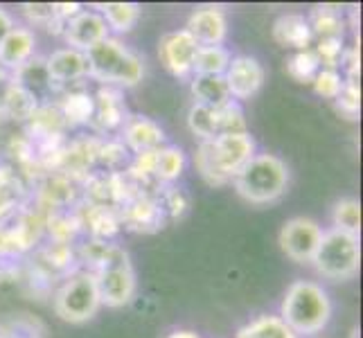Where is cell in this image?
<instances>
[{
  "label": "cell",
  "instance_id": "6da1fadb",
  "mask_svg": "<svg viewBox=\"0 0 363 338\" xmlns=\"http://www.w3.org/2000/svg\"><path fill=\"white\" fill-rule=\"evenodd\" d=\"M255 154L257 147L248 131L226 133L212 137V140L199 142L194 154V167L208 185L223 187L233 183V179Z\"/></svg>",
  "mask_w": 363,
  "mask_h": 338
},
{
  "label": "cell",
  "instance_id": "7a4b0ae2",
  "mask_svg": "<svg viewBox=\"0 0 363 338\" xmlns=\"http://www.w3.org/2000/svg\"><path fill=\"white\" fill-rule=\"evenodd\" d=\"M280 318L296 336H311L323 332L332 318V303L328 291L316 282H294L284 293Z\"/></svg>",
  "mask_w": 363,
  "mask_h": 338
},
{
  "label": "cell",
  "instance_id": "3957f363",
  "mask_svg": "<svg viewBox=\"0 0 363 338\" xmlns=\"http://www.w3.org/2000/svg\"><path fill=\"white\" fill-rule=\"evenodd\" d=\"M89 59V77L99 86L113 89H133L145 77V61L131 47L124 45L116 36H108L86 52Z\"/></svg>",
  "mask_w": 363,
  "mask_h": 338
},
{
  "label": "cell",
  "instance_id": "277c9868",
  "mask_svg": "<svg viewBox=\"0 0 363 338\" xmlns=\"http://www.w3.org/2000/svg\"><path fill=\"white\" fill-rule=\"evenodd\" d=\"M237 194L248 203L267 205L278 201L289 187V167L275 154H255L233 179Z\"/></svg>",
  "mask_w": 363,
  "mask_h": 338
},
{
  "label": "cell",
  "instance_id": "5b68a950",
  "mask_svg": "<svg viewBox=\"0 0 363 338\" xmlns=\"http://www.w3.org/2000/svg\"><path fill=\"white\" fill-rule=\"evenodd\" d=\"M99 307H102V300H99L95 273L91 271H72L68 278L61 280L59 289L55 291V314L66 322H89Z\"/></svg>",
  "mask_w": 363,
  "mask_h": 338
},
{
  "label": "cell",
  "instance_id": "8992f818",
  "mask_svg": "<svg viewBox=\"0 0 363 338\" xmlns=\"http://www.w3.org/2000/svg\"><path fill=\"white\" fill-rule=\"evenodd\" d=\"M311 264L323 278L334 280V282H345L352 280L359 273L361 264V248H359V237L345 235L339 230H328L323 232L320 244L316 248Z\"/></svg>",
  "mask_w": 363,
  "mask_h": 338
},
{
  "label": "cell",
  "instance_id": "52a82bcc",
  "mask_svg": "<svg viewBox=\"0 0 363 338\" xmlns=\"http://www.w3.org/2000/svg\"><path fill=\"white\" fill-rule=\"evenodd\" d=\"M95 280L102 305L113 309L129 305L135 295V271L127 250L120 246L118 253L95 271Z\"/></svg>",
  "mask_w": 363,
  "mask_h": 338
},
{
  "label": "cell",
  "instance_id": "ba28073f",
  "mask_svg": "<svg viewBox=\"0 0 363 338\" xmlns=\"http://www.w3.org/2000/svg\"><path fill=\"white\" fill-rule=\"evenodd\" d=\"M320 237H323V228L314 219L294 217L282 225L280 248L289 259L298 261V264H307L316 253Z\"/></svg>",
  "mask_w": 363,
  "mask_h": 338
},
{
  "label": "cell",
  "instance_id": "9c48e42d",
  "mask_svg": "<svg viewBox=\"0 0 363 338\" xmlns=\"http://www.w3.org/2000/svg\"><path fill=\"white\" fill-rule=\"evenodd\" d=\"M120 223L124 230L138 235H152L165 228V212H162L158 196L154 194H135L122 208H118Z\"/></svg>",
  "mask_w": 363,
  "mask_h": 338
},
{
  "label": "cell",
  "instance_id": "30bf717a",
  "mask_svg": "<svg viewBox=\"0 0 363 338\" xmlns=\"http://www.w3.org/2000/svg\"><path fill=\"white\" fill-rule=\"evenodd\" d=\"M99 145H102V137L97 135H82L74 137V140H68L64 152L59 154L55 171H64L68 176L84 183L97 167Z\"/></svg>",
  "mask_w": 363,
  "mask_h": 338
},
{
  "label": "cell",
  "instance_id": "8fae6325",
  "mask_svg": "<svg viewBox=\"0 0 363 338\" xmlns=\"http://www.w3.org/2000/svg\"><path fill=\"white\" fill-rule=\"evenodd\" d=\"M74 217L79 221L82 235H89V240L95 242H113L122 230L120 215L116 208L95 205L79 198L72 208Z\"/></svg>",
  "mask_w": 363,
  "mask_h": 338
},
{
  "label": "cell",
  "instance_id": "7c38bea8",
  "mask_svg": "<svg viewBox=\"0 0 363 338\" xmlns=\"http://www.w3.org/2000/svg\"><path fill=\"white\" fill-rule=\"evenodd\" d=\"M267 72L255 57L248 55H237L230 59V64L223 72V81L228 86L230 99H250L257 95V91L264 84Z\"/></svg>",
  "mask_w": 363,
  "mask_h": 338
},
{
  "label": "cell",
  "instance_id": "4fadbf2b",
  "mask_svg": "<svg viewBox=\"0 0 363 338\" xmlns=\"http://www.w3.org/2000/svg\"><path fill=\"white\" fill-rule=\"evenodd\" d=\"M199 50V43L192 39L185 30L167 32L158 43V57L160 64L165 66L174 77L185 79L187 74H192L194 55Z\"/></svg>",
  "mask_w": 363,
  "mask_h": 338
},
{
  "label": "cell",
  "instance_id": "5bb4252c",
  "mask_svg": "<svg viewBox=\"0 0 363 338\" xmlns=\"http://www.w3.org/2000/svg\"><path fill=\"white\" fill-rule=\"evenodd\" d=\"M68 47L79 50V52H89L91 47H95L97 43H102L104 39H108V25L104 23L102 14L95 9H82L77 16H72L64 34Z\"/></svg>",
  "mask_w": 363,
  "mask_h": 338
},
{
  "label": "cell",
  "instance_id": "9a60e30c",
  "mask_svg": "<svg viewBox=\"0 0 363 338\" xmlns=\"http://www.w3.org/2000/svg\"><path fill=\"white\" fill-rule=\"evenodd\" d=\"M32 185L9 165L5 158H0V228L7 225L18 215V210L30 201Z\"/></svg>",
  "mask_w": 363,
  "mask_h": 338
},
{
  "label": "cell",
  "instance_id": "2e32d148",
  "mask_svg": "<svg viewBox=\"0 0 363 338\" xmlns=\"http://www.w3.org/2000/svg\"><path fill=\"white\" fill-rule=\"evenodd\" d=\"M93 99H95V113H93L91 127L97 133L122 131L124 122L129 118L122 91L113 89V86H99L97 93H93Z\"/></svg>",
  "mask_w": 363,
  "mask_h": 338
},
{
  "label": "cell",
  "instance_id": "e0dca14e",
  "mask_svg": "<svg viewBox=\"0 0 363 338\" xmlns=\"http://www.w3.org/2000/svg\"><path fill=\"white\" fill-rule=\"evenodd\" d=\"M185 32L192 36L199 45H221L228 34L226 11L217 5H206L194 9L187 18Z\"/></svg>",
  "mask_w": 363,
  "mask_h": 338
},
{
  "label": "cell",
  "instance_id": "ac0fdd59",
  "mask_svg": "<svg viewBox=\"0 0 363 338\" xmlns=\"http://www.w3.org/2000/svg\"><path fill=\"white\" fill-rule=\"evenodd\" d=\"M45 68L52 84L61 91L68 84H77L79 79L89 77V59L86 52L72 47H59L52 55L45 57Z\"/></svg>",
  "mask_w": 363,
  "mask_h": 338
},
{
  "label": "cell",
  "instance_id": "d6986e66",
  "mask_svg": "<svg viewBox=\"0 0 363 338\" xmlns=\"http://www.w3.org/2000/svg\"><path fill=\"white\" fill-rule=\"evenodd\" d=\"M124 147L129 149V154H143L154 152V149L165 147V131L158 122H154L147 116H129L122 127Z\"/></svg>",
  "mask_w": 363,
  "mask_h": 338
},
{
  "label": "cell",
  "instance_id": "ffe728a7",
  "mask_svg": "<svg viewBox=\"0 0 363 338\" xmlns=\"http://www.w3.org/2000/svg\"><path fill=\"white\" fill-rule=\"evenodd\" d=\"M36 36L30 28H14L0 41V68L5 72H16L34 57Z\"/></svg>",
  "mask_w": 363,
  "mask_h": 338
},
{
  "label": "cell",
  "instance_id": "44dd1931",
  "mask_svg": "<svg viewBox=\"0 0 363 338\" xmlns=\"http://www.w3.org/2000/svg\"><path fill=\"white\" fill-rule=\"evenodd\" d=\"M273 41L282 47H291L296 52L300 50H309L314 34H311L309 21L303 14H284L273 23Z\"/></svg>",
  "mask_w": 363,
  "mask_h": 338
},
{
  "label": "cell",
  "instance_id": "7402d4cb",
  "mask_svg": "<svg viewBox=\"0 0 363 338\" xmlns=\"http://www.w3.org/2000/svg\"><path fill=\"white\" fill-rule=\"evenodd\" d=\"M57 106L61 118L66 122V129H79L89 127L93 122L95 113V99L93 93L77 89V91H64L61 97L57 99Z\"/></svg>",
  "mask_w": 363,
  "mask_h": 338
},
{
  "label": "cell",
  "instance_id": "603a6c76",
  "mask_svg": "<svg viewBox=\"0 0 363 338\" xmlns=\"http://www.w3.org/2000/svg\"><path fill=\"white\" fill-rule=\"evenodd\" d=\"M25 131H28L30 140H41V137H50V135H59L66 133V122L61 118L57 102H43L36 106V111L32 113V118L23 124Z\"/></svg>",
  "mask_w": 363,
  "mask_h": 338
},
{
  "label": "cell",
  "instance_id": "cb8c5ba5",
  "mask_svg": "<svg viewBox=\"0 0 363 338\" xmlns=\"http://www.w3.org/2000/svg\"><path fill=\"white\" fill-rule=\"evenodd\" d=\"M309 28L314 39H343L345 36V18L339 7L334 5H316L309 14Z\"/></svg>",
  "mask_w": 363,
  "mask_h": 338
},
{
  "label": "cell",
  "instance_id": "d4e9b609",
  "mask_svg": "<svg viewBox=\"0 0 363 338\" xmlns=\"http://www.w3.org/2000/svg\"><path fill=\"white\" fill-rule=\"evenodd\" d=\"M11 79L25 86L30 93H34L41 99V93H57L59 89L52 84L45 68V57H32L28 64L21 66L16 72H11Z\"/></svg>",
  "mask_w": 363,
  "mask_h": 338
},
{
  "label": "cell",
  "instance_id": "484cf974",
  "mask_svg": "<svg viewBox=\"0 0 363 338\" xmlns=\"http://www.w3.org/2000/svg\"><path fill=\"white\" fill-rule=\"evenodd\" d=\"M190 91L194 97V104H201L208 108H219L221 104L230 102L228 86L223 77H212V74H194L190 84Z\"/></svg>",
  "mask_w": 363,
  "mask_h": 338
},
{
  "label": "cell",
  "instance_id": "4316f807",
  "mask_svg": "<svg viewBox=\"0 0 363 338\" xmlns=\"http://www.w3.org/2000/svg\"><path fill=\"white\" fill-rule=\"evenodd\" d=\"M79 235H82V228H79V221H77V217H74L72 208L70 210H57V212H50L48 215V219H45L48 242L74 246Z\"/></svg>",
  "mask_w": 363,
  "mask_h": 338
},
{
  "label": "cell",
  "instance_id": "83f0119b",
  "mask_svg": "<svg viewBox=\"0 0 363 338\" xmlns=\"http://www.w3.org/2000/svg\"><path fill=\"white\" fill-rule=\"evenodd\" d=\"M185 154L183 149L174 147V145H165L158 149V158H156V174L154 179L160 187L165 185H174L185 171Z\"/></svg>",
  "mask_w": 363,
  "mask_h": 338
},
{
  "label": "cell",
  "instance_id": "f1b7e54d",
  "mask_svg": "<svg viewBox=\"0 0 363 338\" xmlns=\"http://www.w3.org/2000/svg\"><path fill=\"white\" fill-rule=\"evenodd\" d=\"M233 55L223 45H199L194 55L192 72L194 74H212V77H223Z\"/></svg>",
  "mask_w": 363,
  "mask_h": 338
},
{
  "label": "cell",
  "instance_id": "f546056e",
  "mask_svg": "<svg viewBox=\"0 0 363 338\" xmlns=\"http://www.w3.org/2000/svg\"><path fill=\"white\" fill-rule=\"evenodd\" d=\"M95 7L108 25V32H131L140 18V5L135 3H102Z\"/></svg>",
  "mask_w": 363,
  "mask_h": 338
},
{
  "label": "cell",
  "instance_id": "4dcf8cb0",
  "mask_svg": "<svg viewBox=\"0 0 363 338\" xmlns=\"http://www.w3.org/2000/svg\"><path fill=\"white\" fill-rule=\"evenodd\" d=\"M237 338H300L284 325L280 316H259L237 332Z\"/></svg>",
  "mask_w": 363,
  "mask_h": 338
},
{
  "label": "cell",
  "instance_id": "1f68e13d",
  "mask_svg": "<svg viewBox=\"0 0 363 338\" xmlns=\"http://www.w3.org/2000/svg\"><path fill=\"white\" fill-rule=\"evenodd\" d=\"M23 16L28 18L32 25H39V28H45V32L61 36L66 28V21H61L55 14V3H25L21 5Z\"/></svg>",
  "mask_w": 363,
  "mask_h": 338
},
{
  "label": "cell",
  "instance_id": "d6a6232c",
  "mask_svg": "<svg viewBox=\"0 0 363 338\" xmlns=\"http://www.w3.org/2000/svg\"><path fill=\"white\" fill-rule=\"evenodd\" d=\"M332 223L334 230L359 237L361 232V205L357 198H341L336 201L332 210Z\"/></svg>",
  "mask_w": 363,
  "mask_h": 338
},
{
  "label": "cell",
  "instance_id": "836d02e7",
  "mask_svg": "<svg viewBox=\"0 0 363 338\" xmlns=\"http://www.w3.org/2000/svg\"><path fill=\"white\" fill-rule=\"evenodd\" d=\"M286 74L298 81V84H311L316 77V72L320 70V64L314 55V50H300V52H294L289 59H286V66H284Z\"/></svg>",
  "mask_w": 363,
  "mask_h": 338
},
{
  "label": "cell",
  "instance_id": "e575fe53",
  "mask_svg": "<svg viewBox=\"0 0 363 338\" xmlns=\"http://www.w3.org/2000/svg\"><path fill=\"white\" fill-rule=\"evenodd\" d=\"M215 111V127H217V135H226V133H246V116L244 108L240 106V102H230L221 104Z\"/></svg>",
  "mask_w": 363,
  "mask_h": 338
},
{
  "label": "cell",
  "instance_id": "d590c367",
  "mask_svg": "<svg viewBox=\"0 0 363 338\" xmlns=\"http://www.w3.org/2000/svg\"><path fill=\"white\" fill-rule=\"evenodd\" d=\"M158 203L165 212V219H172V221H179L187 215V210H190V196L179 185H165L160 187L158 192Z\"/></svg>",
  "mask_w": 363,
  "mask_h": 338
},
{
  "label": "cell",
  "instance_id": "8d00e7d4",
  "mask_svg": "<svg viewBox=\"0 0 363 338\" xmlns=\"http://www.w3.org/2000/svg\"><path fill=\"white\" fill-rule=\"evenodd\" d=\"M97 165H102L106 171H122V167L129 165V149L124 147L120 137L102 140L97 152Z\"/></svg>",
  "mask_w": 363,
  "mask_h": 338
},
{
  "label": "cell",
  "instance_id": "74e56055",
  "mask_svg": "<svg viewBox=\"0 0 363 338\" xmlns=\"http://www.w3.org/2000/svg\"><path fill=\"white\" fill-rule=\"evenodd\" d=\"M187 127L199 137V140H212L217 137V127H215V111L201 106V104H192L190 113H187Z\"/></svg>",
  "mask_w": 363,
  "mask_h": 338
},
{
  "label": "cell",
  "instance_id": "f35d334b",
  "mask_svg": "<svg viewBox=\"0 0 363 338\" xmlns=\"http://www.w3.org/2000/svg\"><path fill=\"white\" fill-rule=\"evenodd\" d=\"M334 106H336V111H339L343 118L357 120L359 111H361V89H359V81L345 79L339 97L334 99Z\"/></svg>",
  "mask_w": 363,
  "mask_h": 338
},
{
  "label": "cell",
  "instance_id": "ab89813d",
  "mask_svg": "<svg viewBox=\"0 0 363 338\" xmlns=\"http://www.w3.org/2000/svg\"><path fill=\"white\" fill-rule=\"evenodd\" d=\"M311 50H314V55L318 59L320 68H325V70H339L343 52H345L343 39H318V43Z\"/></svg>",
  "mask_w": 363,
  "mask_h": 338
},
{
  "label": "cell",
  "instance_id": "60d3db41",
  "mask_svg": "<svg viewBox=\"0 0 363 338\" xmlns=\"http://www.w3.org/2000/svg\"><path fill=\"white\" fill-rule=\"evenodd\" d=\"M343 81L345 79L341 77L339 70H325V68H320L316 72L314 81H311V86H314L316 95H320L325 99H332V102H334V99L339 97L341 89H343Z\"/></svg>",
  "mask_w": 363,
  "mask_h": 338
},
{
  "label": "cell",
  "instance_id": "b9f144b4",
  "mask_svg": "<svg viewBox=\"0 0 363 338\" xmlns=\"http://www.w3.org/2000/svg\"><path fill=\"white\" fill-rule=\"evenodd\" d=\"M341 68L345 70V77L343 79L359 81V77H361V55H359V45L345 50L343 59H341Z\"/></svg>",
  "mask_w": 363,
  "mask_h": 338
},
{
  "label": "cell",
  "instance_id": "7bdbcfd3",
  "mask_svg": "<svg viewBox=\"0 0 363 338\" xmlns=\"http://www.w3.org/2000/svg\"><path fill=\"white\" fill-rule=\"evenodd\" d=\"M84 7L79 5V3H55V14L61 18V21H70L72 16H77L79 11H82Z\"/></svg>",
  "mask_w": 363,
  "mask_h": 338
},
{
  "label": "cell",
  "instance_id": "ee69618b",
  "mask_svg": "<svg viewBox=\"0 0 363 338\" xmlns=\"http://www.w3.org/2000/svg\"><path fill=\"white\" fill-rule=\"evenodd\" d=\"M14 28H16V25H14V16H11L5 7H0V41H3L5 36H7V32H11Z\"/></svg>",
  "mask_w": 363,
  "mask_h": 338
},
{
  "label": "cell",
  "instance_id": "f6af8a7d",
  "mask_svg": "<svg viewBox=\"0 0 363 338\" xmlns=\"http://www.w3.org/2000/svg\"><path fill=\"white\" fill-rule=\"evenodd\" d=\"M0 336L3 338H41V336H36V332H32V329H18V327H14V329H9V332H0Z\"/></svg>",
  "mask_w": 363,
  "mask_h": 338
},
{
  "label": "cell",
  "instance_id": "bcb514c9",
  "mask_svg": "<svg viewBox=\"0 0 363 338\" xmlns=\"http://www.w3.org/2000/svg\"><path fill=\"white\" fill-rule=\"evenodd\" d=\"M167 338H201V336L194 334V332H190V329H179V332H172Z\"/></svg>",
  "mask_w": 363,
  "mask_h": 338
},
{
  "label": "cell",
  "instance_id": "7dc6e473",
  "mask_svg": "<svg viewBox=\"0 0 363 338\" xmlns=\"http://www.w3.org/2000/svg\"><path fill=\"white\" fill-rule=\"evenodd\" d=\"M5 79H7V72H5L3 68H0V84H3Z\"/></svg>",
  "mask_w": 363,
  "mask_h": 338
},
{
  "label": "cell",
  "instance_id": "c3c4849f",
  "mask_svg": "<svg viewBox=\"0 0 363 338\" xmlns=\"http://www.w3.org/2000/svg\"><path fill=\"white\" fill-rule=\"evenodd\" d=\"M352 338H359V329H354V332H352Z\"/></svg>",
  "mask_w": 363,
  "mask_h": 338
}]
</instances>
